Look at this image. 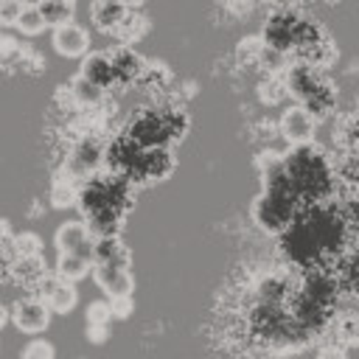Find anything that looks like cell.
Listing matches in <instances>:
<instances>
[{
	"mask_svg": "<svg viewBox=\"0 0 359 359\" xmlns=\"http://www.w3.org/2000/svg\"><path fill=\"white\" fill-rule=\"evenodd\" d=\"M126 177L115 174V177H93L81 191H79V208L87 219V227L95 238L101 236H112L126 202H129V188H126Z\"/></svg>",
	"mask_w": 359,
	"mask_h": 359,
	"instance_id": "1",
	"label": "cell"
},
{
	"mask_svg": "<svg viewBox=\"0 0 359 359\" xmlns=\"http://www.w3.org/2000/svg\"><path fill=\"white\" fill-rule=\"evenodd\" d=\"M297 191L292 185V180L286 177L283 160H272L269 171H266V182H264V194L255 199L252 205V219L261 230L266 233H283L297 210Z\"/></svg>",
	"mask_w": 359,
	"mask_h": 359,
	"instance_id": "2",
	"label": "cell"
},
{
	"mask_svg": "<svg viewBox=\"0 0 359 359\" xmlns=\"http://www.w3.org/2000/svg\"><path fill=\"white\" fill-rule=\"evenodd\" d=\"M283 168H286V177L292 180L300 199L320 202L323 196H328V191H331V165L311 146H297L283 160Z\"/></svg>",
	"mask_w": 359,
	"mask_h": 359,
	"instance_id": "3",
	"label": "cell"
},
{
	"mask_svg": "<svg viewBox=\"0 0 359 359\" xmlns=\"http://www.w3.org/2000/svg\"><path fill=\"white\" fill-rule=\"evenodd\" d=\"M286 87H289V93L300 101V107H306V109L314 112V115H325V112H331V107H334V93H331V87L320 79V73H317L314 65H309V62H297V65L289 67V73H286Z\"/></svg>",
	"mask_w": 359,
	"mask_h": 359,
	"instance_id": "4",
	"label": "cell"
},
{
	"mask_svg": "<svg viewBox=\"0 0 359 359\" xmlns=\"http://www.w3.org/2000/svg\"><path fill=\"white\" fill-rule=\"evenodd\" d=\"M140 149H160L180 135V115L163 109H146L126 132Z\"/></svg>",
	"mask_w": 359,
	"mask_h": 359,
	"instance_id": "5",
	"label": "cell"
},
{
	"mask_svg": "<svg viewBox=\"0 0 359 359\" xmlns=\"http://www.w3.org/2000/svg\"><path fill=\"white\" fill-rule=\"evenodd\" d=\"M300 14L289 11V8H280L275 11L269 20H266V28H264V45L266 50H278V53H286L294 48V36H297V25H300Z\"/></svg>",
	"mask_w": 359,
	"mask_h": 359,
	"instance_id": "6",
	"label": "cell"
},
{
	"mask_svg": "<svg viewBox=\"0 0 359 359\" xmlns=\"http://www.w3.org/2000/svg\"><path fill=\"white\" fill-rule=\"evenodd\" d=\"M53 241H56V250H59V252H76V255H84V258H90V261H93L95 236L90 233L87 222L73 219V222L59 224V230H56Z\"/></svg>",
	"mask_w": 359,
	"mask_h": 359,
	"instance_id": "7",
	"label": "cell"
},
{
	"mask_svg": "<svg viewBox=\"0 0 359 359\" xmlns=\"http://www.w3.org/2000/svg\"><path fill=\"white\" fill-rule=\"evenodd\" d=\"M11 320L22 334H42L50 325V309L39 297H22L14 303Z\"/></svg>",
	"mask_w": 359,
	"mask_h": 359,
	"instance_id": "8",
	"label": "cell"
},
{
	"mask_svg": "<svg viewBox=\"0 0 359 359\" xmlns=\"http://www.w3.org/2000/svg\"><path fill=\"white\" fill-rule=\"evenodd\" d=\"M280 135L292 143V146H309L314 137V115L306 107H289L280 115Z\"/></svg>",
	"mask_w": 359,
	"mask_h": 359,
	"instance_id": "9",
	"label": "cell"
},
{
	"mask_svg": "<svg viewBox=\"0 0 359 359\" xmlns=\"http://www.w3.org/2000/svg\"><path fill=\"white\" fill-rule=\"evenodd\" d=\"M101 157H104L101 143H98L95 137H81V140L73 146L70 157H67V177H76V180L90 177V174L98 168Z\"/></svg>",
	"mask_w": 359,
	"mask_h": 359,
	"instance_id": "10",
	"label": "cell"
},
{
	"mask_svg": "<svg viewBox=\"0 0 359 359\" xmlns=\"http://www.w3.org/2000/svg\"><path fill=\"white\" fill-rule=\"evenodd\" d=\"M93 278L98 283V289L107 297H123L135 292V280L129 266H112V264H93Z\"/></svg>",
	"mask_w": 359,
	"mask_h": 359,
	"instance_id": "11",
	"label": "cell"
},
{
	"mask_svg": "<svg viewBox=\"0 0 359 359\" xmlns=\"http://www.w3.org/2000/svg\"><path fill=\"white\" fill-rule=\"evenodd\" d=\"M53 48H56L59 56H67V59L84 56L87 48H90V36H87V31L81 25L65 22V25L53 28Z\"/></svg>",
	"mask_w": 359,
	"mask_h": 359,
	"instance_id": "12",
	"label": "cell"
},
{
	"mask_svg": "<svg viewBox=\"0 0 359 359\" xmlns=\"http://www.w3.org/2000/svg\"><path fill=\"white\" fill-rule=\"evenodd\" d=\"M126 14H129V6L123 0H93L90 6V17L101 31H118L126 22Z\"/></svg>",
	"mask_w": 359,
	"mask_h": 359,
	"instance_id": "13",
	"label": "cell"
},
{
	"mask_svg": "<svg viewBox=\"0 0 359 359\" xmlns=\"http://www.w3.org/2000/svg\"><path fill=\"white\" fill-rule=\"evenodd\" d=\"M79 76H84L87 81L98 84L101 90H107V87H112V84L118 81L109 53H90V56L84 59V65H81V73H79Z\"/></svg>",
	"mask_w": 359,
	"mask_h": 359,
	"instance_id": "14",
	"label": "cell"
},
{
	"mask_svg": "<svg viewBox=\"0 0 359 359\" xmlns=\"http://www.w3.org/2000/svg\"><path fill=\"white\" fill-rule=\"evenodd\" d=\"M42 300L48 303L50 311L56 314H67L73 306H76V289L70 280H62V278H53L45 283V292H42Z\"/></svg>",
	"mask_w": 359,
	"mask_h": 359,
	"instance_id": "15",
	"label": "cell"
},
{
	"mask_svg": "<svg viewBox=\"0 0 359 359\" xmlns=\"http://www.w3.org/2000/svg\"><path fill=\"white\" fill-rule=\"evenodd\" d=\"M93 264H112V266H129V250L123 247V241L112 233V236H101L95 238V250H93Z\"/></svg>",
	"mask_w": 359,
	"mask_h": 359,
	"instance_id": "16",
	"label": "cell"
},
{
	"mask_svg": "<svg viewBox=\"0 0 359 359\" xmlns=\"http://www.w3.org/2000/svg\"><path fill=\"white\" fill-rule=\"evenodd\" d=\"M109 59H112V67H115L118 81H132L135 76L143 73V59L132 48H115L109 53Z\"/></svg>",
	"mask_w": 359,
	"mask_h": 359,
	"instance_id": "17",
	"label": "cell"
},
{
	"mask_svg": "<svg viewBox=\"0 0 359 359\" xmlns=\"http://www.w3.org/2000/svg\"><path fill=\"white\" fill-rule=\"evenodd\" d=\"M90 269H93V261H90V258L76 255V252H59V261H56V278L76 283V280H81Z\"/></svg>",
	"mask_w": 359,
	"mask_h": 359,
	"instance_id": "18",
	"label": "cell"
},
{
	"mask_svg": "<svg viewBox=\"0 0 359 359\" xmlns=\"http://www.w3.org/2000/svg\"><path fill=\"white\" fill-rule=\"evenodd\" d=\"M334 342H339L342 348L359 345V314L356 311H345L334 320Z\"/></svg>",
	"mask_w": 359,
	"mask_h": 359,
	"instance_id": "19",
	"label": "cell"
},
{
	"mask_svg": "<svg viewBox=\"0 0 359 359\" xmlns=\"http://www.w3.org/2000/svg\"><path fill=\"white\" fill-rule=\"evenodd\" d=\"M36 6H39V11H42L45 22L53 25V28H59V25H65V22H73V11H76L73 0H39Z\"/></svg>",
	"mask_w": 359,
	"mask_h": 359,
	"instance_id": "20",
	"label": "cell"
},
{
	"mask_svg": "<svg viewBox=\"0 0 359 359\" xmlns=\"http://www.w3.org/2000/svg\"><path fill=\"white\" fill-rule=\"evenodd\" d=\"M45 25H48V22H45L39 6H22V14H20V20H17V28H20L22 34H39Z\"/></svg>",
	"mask_w": 359,
	"mask_h": 359,
	"instance_id": "21",
	"label": "cell"
},
{
	"mask_svg": "<svg viewBox=\"0 0 359 359\" xmlns=\"http://www.w3.org/2000/svg\"><path fill=\"white\" fill-rule=\"evenodd\" d=\"M70 90H73V98H76L79 104H95V101L101 98V93H104L98 84L87 81L84 76H79V79L73 81V87H70Z\"/></svg>",
	"mask_w": 359,
	"mask_h": 359,
	"instance_id": "22",
	"label": "cell"
},
{
	"mask_svg": "<svg viewBox=\"0 0 359 359\" xmlns=\"http://www.w3.org/2000/svg\"><path fill=\"white\" fill-rule=\"evenodd\" d=\"M17 266H20L17 275L25 278V280H42L45 278V264H42L39 255H22Z\"/></svg>",
	"mask_w": 359,
	"mask_h": 359,
	"instance_id": "23",
	"label": "cell"
},
{
	"mask_svg": "<svg viewBox=\"0 0 359 359\" xmlns=\"http://www.w3.org/2000/svg\"><path fill=\"white\" fill-rule=\"evenodd\" d=\"M50 202H53L56 208H67V205L79 202V194H76V188L70 185V180H59V182L53 185V191H50Z\"/></svg>",
	"mask_w": 359,
	"mask_h": 359,
	"instance_id": "24",
	"label": "cell"
},
{
	"mask_svg": "<svg viewBox=\"0 0 359 359\" xmlns=\"http://www.w3.org/2000/svg\"><path fill=\"white\" fill-rule=\"evenodd\" d=\"M20 359H56V348H53L48 339H31V342L22 348Z\"/></svg>",
	"mask_w": 359,
	"mask_h": 359,
	"instance_id": "25",
	"label": "cell"
},
{
	"mask_svg": "<svg viewBox=\"0 0 359 359\" xmlns=\"http://www.w3.org/2000/svg\"><path fill=\"white\" fill-rule=\"evenodd\" d=\"M112 320V309L107 300H95L87 306V325H109Z\"/></svg>",
	"mask_w": 359,
	"mask_h": 359,
	"instance_id": "26",
	"label": "cell"
},
{
	"mask_svg": "<svg viewBox=\"0 0 359 359\" xmlns=\"http://www.w3.org/2000/svg\"><path fill=\"white\" fill-rule=\"evenodd\" d=\"M22 6L25 3H20V0H0V25H17Z\"/></svg>",
	"mask_w": 359,
	"mask_h": 359,
	"instance_id": "27",
	"label": "cell"
},
{
	"mask_svg": "<svg viewBox=\"0 0 359 359\" xmlns=\"http://www.w3.org/2000/svg\"><path fill=\"white\" fill-rule=\"evenodd\" d=\"M17 252L20 255H39V238L34 236V233H22V236H17Z\"/></svg>",
	"mask_w": 359,
	"mask_h": 359,
	"instance_id": "28",
	"label": "cell"
},
{
	"mask_svg": "<svg viewBox=\"0 0 359 359\" xmlns=\"http://www.w3.org/2000/svg\"><path fill=\"white\" fill-rule=\"evenodd\" d=\"M109 309H112V317H118V320L129 317V311H132V294H123V297H109Z\"/></svg>",
	"mask_w": 359,
	"mask_h": 359,
	"instance_id": "29",
	"label": "cell"
},
{
	"mask_svg": "<svg viewBox=\"0 0 359 359\" xmlns=\"http://www.w3.org/2000/svg\"><path fill=\"white\" fill-rule=\"evenodd\" d=\"M317 359H348V348H342L339 342H328L317 351Z\"/></svg>",
	"mask_w": 359,
	"mask_h": 359,
	"instance_id": "30",
	"label": "cell"
},
{
	"mask_svg": "<svg viewBox=\"0 0 359 359\" xmlns=\"http://www.w3.org/2000/svg\"><path fill=\"white\" fill-rule=\"evenodd\" d=\"M87 339L95 342V345H101L107 339V325H87Z\"/></svg>",
	"mask_w": 359,
	"mask_h": 359,
	"instance_id": "31",
	"label": "cell"
},
{
	"mask_svg": "<svg viewBox=\"0 0 359 359\" xmlns=\"http://www.w3.org/2000/svg\"><path fill=\"white\" fill-rule=\"evenodd\" d=\"M8 317H11V311H8V309H6L3 303H0V328L6 325V320H8Z\"/></svg>",
	"mask_w": 359,
	"mask_h": 359,
	"instance_id": "32",
	"label": "cell"
},
{
	"mask_svg": "<svg viewBox=\"0 0 359 359\" xmlns=\"http://www.w3.org/2000/svg\"><path fill=\"white\" fill-rule=\"evenodd\" d=\"M126 6H140V3H146V0H123Z\"/></svg>",
	"mask_w": 359,
	"mask_h": 359,
	"instance_id": "33",
	"label": "cell"
},
{
	"mask_svg": "<svg viewBox=\"0 0 359 359\" xmlns=\"http://www.w3.org/2000/svg\"><path fill=\"white\" fill-rule=\"evenodd\" d=\"M20 3H25V0H20Z\"/></svg>",
	"mask_w": 359,
	"mask_h": 359,
	"instance_id": "34",
	"label": "cell"
}]
</instances>
